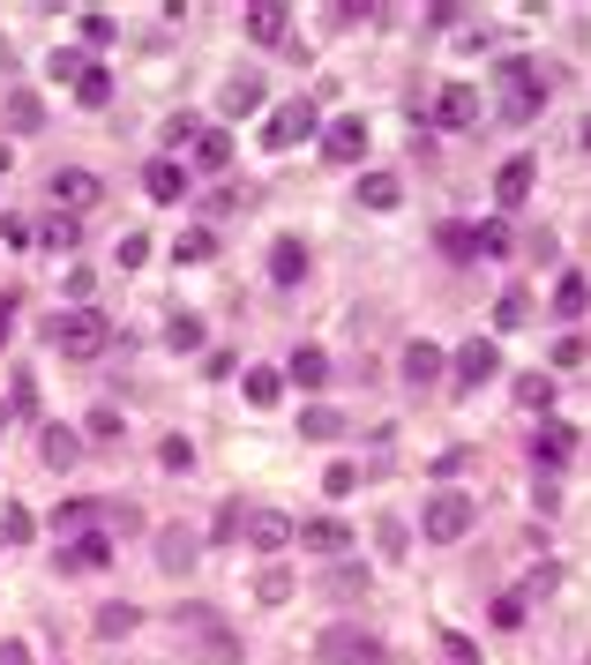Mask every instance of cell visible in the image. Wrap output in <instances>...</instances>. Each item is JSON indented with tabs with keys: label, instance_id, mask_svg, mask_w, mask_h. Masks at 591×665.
Listing matches in <instances>:
<instances>
[{
	"label": "cell",
	"instance_id": "1",
	"mask_svg": "<svg viewBox=\"0 0 591 665\" xmlns=\"http://www.w3.org/2000/svg\"><path fill=\"white\" fill-rule=\"evenodd\" d=\"M45 344H53L60 359H98V352L113 344V322H105V314H90V307H68V314H53V322H45Z\"/></svg>",
	"mask_w": 591,
	"mask_h": 665
},
{
	"label": "cell",
	"instance_id": "2",
	"mask_svg": "<svg viewBox=\"0 0 591 665\" xmlns=\"http://www.w3.org/2000/svg\"><path fill=\"white\" fill-rule=\"evenodd\" d=\"M495 113H502L509 127H532L539 113H547V83H539V68H524V60H502V76H495Z\"/></svg>",
	"mask_w": 591,
	"mask_h": 665
},
{
	"label": "cell",
	"instance_id": "3",
	"mask_svg": "<svg viewBox=\"0 0 591 665\" xmlns=\"http://www.w3.org/2000/svg\"><path fill=\"white\" fill-rule=\"evenodd\" d=\"M471 516H479V501L471 494H457V486H442V494H427V508H420V531L434 546H457L471 531Z\"/></svg>",
	"mask_w": 591,
	"mask_h": 665
},
{
	"label": "cell",
	"instance_id": "4",
	"mask_svg": "<svg viewBox=\"0 0 591 665\" xmlns=\"http://www.w3.org/2000/svg\"><path fill=\"white\" fill-rule=\"evenodd\" d=\"M322 658L330 665H389V651H382V635L338 621V628H322Z\"/></svg>",
	"mask_w": 591,
	"mask_h": 665
},
{
	"label": "cell",
	"instance_id": "5",
	"mask_svg": "<svg viewBox=\"0 0 591 665\" xmlns=\"http://www.w3.org/2000/svg\"><path fill=\"white\" fill-rule=\"evenodd\" d=\"M45 187H53V203L68 209V217H76V209H90V203H98V195H105V180H98V172H90V165H60V172H53V180H45Z\"/></svg>",
	"mask_w": 591,
	"mask_h": 665
},
{
	"label": "cell",
	"instance_id": "6",
	"mask_svg": "<svg viewBox=\"0 0 591 665\" xmlns=\"http://www.w3.org/2000/svg\"><path fill=\"white\" fill-rule=\"evenodd\" d=\"M322 158H330V165H360V158H367V121H360V113L330 121L322 127Z\"/></svg>",
	"mask_w": 591,
	"mask_h": 665
},
{
	"label": "cell",
	"instance_id": "7",
	"mask_svg": "<svg viewBox=\"0 0 591 665\" xmlns=\"http://www.w3.org/2000/svg\"><path fill=\"white\" fill-rule=\"evenodd\" d=\"M307 135H315V105H307V98L277 105V113H270V127H262V142H270V150H293V142H307Z\"/></svg>",
	"mask_w": 591,
	"mask_h": 665
},
{
	"label": "cell",
	"instance_id": "8",
	"mask_svg": "<svg viewBox=\"0 0 591 665\" xmlns=\"http://www.w3.org/2000/svg\"><path fill=\"white\" fill-rule=\"evenodd\" d=\"M293 516H277V508H248V524H240V539L254 546V553H285V546H293Z\"/></svg>",
	"mask_w": 591,
	"mask_h": 665
},
{
	"label": "cell",
	"instance_id": "9",
	"mask_svg": "<svg viewBox=\"0 0 591 665\" xmlns=\"http://www.w3.org/2000/svg\"><path fill=\"white\" fill-rule=\"evenodd\" d=\"M502 375V344L495 336H471L465 352H457V389H479V381Z\"/></svg>",
	"mask_w": 591,
	"mask_h": 665
},
{
	"label": "cell",
	"instance_id": "10",
	"mask_svg": "<svg viewBox=\"0 0 591 665\" xmlns=\"http://www.w3.org/2000/svg\"><path fill=\"white\" fill-rule=\"evenodd\" d=\"M479 113H487V98H479L471 83H450L442 98H434V121L442 127H479Z\"/></svg>",
	"mask_w": 591,
	"mask_h": 665
},
{
	"label": "cell",
	"instance_id": "11",
	"mask_svg": "<svg viewBox=\"0 0 591 665\" xmlns=\"http://www.w3.org/2000/svg\"><path fill=\"white\" fill-rule=\"evenodd\" d=\"M577 457V426H569V419H547V426H539V434H532V463H569Z\"/></svg>",
	"mask_w": 591,
	"mask_h": 665
},
{
	"label": "cell",
	"instance_id": "12",
	"mask_svg": "<svg viewBox=\"0 0 591 665\" xmlns=\"http://www.w3.org/2000/svg\"><path fill=\"white\" fill-rule=\"evenodd\" d=\"M105 561H113V539H105V531H83V539L60 546V569H68V576H90V569H105Z\"/></svg>",
	"mask_w": 591,
	"mask_h": 665
},
{
	"label": "cell",
	"instance_id": "13",
	"mask_svg": "<svg viewBox=\"0 0 591 665\" xmlns=\"http://www.w3.org/2000/svg\"><path fill=\"white\" fill-rule=\"evenodd\" d=\"M532 180H539L532 158H509V165L495 172V203H502V209H524V203H532Z\"/></svg>",
	"mask_w": 591,
	"mask_h": 665
},
{
	"label": "cell",
	"instance_id": "14",
	"mask_svg": "<svg viewBox=\"0 0 591 665\" xmlns=\"http://www.w3.org/2000/svg\"><path fill=\"white\" fill-rule=\"evenodd\" d=\"M293 546H307V553H352V531H344L338 516H315V524H299Z\"/></svg>",
	"mask_w": 591,
	"mask_h": 665
},
{
	"label": "cell",
	"instance_id": "15",
	"mask_svg": "<svg viewBox=\"0 0 591 665\" xmlns=\"http://www.w3.org/2000/svg\"><path fill=\"white\" fill-rule=\"evenodd\" d=\"M143 187H150V203H187V165H172V158H150Z\"/></svg>",
	"mask_w": 591,
	"mask_h": 665
},
{
	"label": "cell",
	"instance_id": "16",
	"mask_svg": "<svg viewBox=\"0 0 591 665\" xmlns=\"http://www.w3.org/2000/svg\"><path fill=\"white\" fill-rule=\"evenodd\" d=\"M195 561H203V553H195V531H180V524L158 531V569H166V576H187Z\"/></svg>",
	"mask_w": 591,
	"mask_h": 665
},
{
	"label": "cell",
	"instance_id": "17",
	"mask_svg": "<svg viewBox=\"0 0 591 665\" xmlns=\"http://www.w3.org/2000/svg\"><path fill=\"white\" fill-rule=\"evenodd\" d=\"M285 15H293L285 0H254L248 8V38L254 45H285Z\"/></svg>",
	"mask_w": 591,
	"mask_h": 665
},
{
	"label": "cell",
	"instance_id": "18",
	"mask_svg": "<svg viewBox=\"0 0 591 665\" xmlns=\"http://www.w3.org/2000/svg\"><path fill=\"white\" fill-rule=\"evenodd\" d=\"M217 105H225V121H248V113H262V83H254V76H232V83L217 90Z\"/></svg>",
	"mask_w": 591,
	"mask_h": 665
},
{
	"label": "cell",
	"instance_id": "19",
	"mask_svg": "<svg viewBox=\"0 0 591 665\" xmlns=\"http://www.w3.org/2000/svg\"><path fill=\"white\" fill-rule=\"evenodd\" d=\"M285 381H299V389H322V381H330V352H322V344H299L293 367H285Z\"/></svg>",
	"mask_w": 591,
	"mask_h": 665
},
{
	"label": "cell",
	"instance_id": "20",
	"mask_svg": "<svg viewBox=\"0 0 591 665\" xmlns=\"http://www.w3.org/2000/svg\"><path fill=\"white\" fill-rule=\"evenodd\" d=\"M240 389H248L254 412H277V404H285V375H277V367H248V381H240Z\"/></svg>",
	"mask_w": 591,
	"mask_h": 665
},
{
	"label": "cell",
	"instance_id": "21",
	"mask_svg": "<svg viewBox=\"0 0 591 665\" xmlns=\"http://www.w3.org/2000/svg\"><path fill=\"white\" fill-rule=\"evenodd\" d=\"M434 375H442V344L412 336V344H405V381H412V389H427Z\"/></svg>",
	"mask_w": 591,
	"mask_h": 665
},
{
	"label": "cell",
	"instance_id": "22",
	"mask_svg": "<svg viewBox=\"0 0 591 665\" xmlns=\"http://www.w3.org/2000/svg\"><path fill=\"white\" fill-rule=\"evenodd\" d=\"M38 457L53 463V471H76V463H83V442H76V434H68V426H45Z\"/></svg>",
	"mask_w": 591,
	"mask_h": 665
},
{
	"label": "cell",
	"instance_id": "23",
	"mask_svg": "<svg viewBox=\"0 0 591 665\" xmlns=\"http://www.w3.org/2000/svg\"><path fill=\"white\" fill-rule=\"evenodd\" d=\"M172 262H187V270H195V262H217V232L211 225H187V232L172 240Z\"/></svg>",
	"mask_w": 591,
	"mask_h": 665
},
{
	"label": "cell",
	"instance_id": "24",
	"mask_svg": "<svg viewBox=\"0 0 591 665\" xmlns=\"http://www.w3.org/2000/svg\"><path fill=\"white\" fill-rule=\"evenodd\" d=\"M299 277H307V248H299V240H277V248H270V285H299Z\"/></svg>",
	"mask_w": 591,
	"mask_h": 665
},
{
	"label": "cell",
	"instance_id": "25",
	"mask_svg": "<svg viewBox=\"0 0 591 665\" xmlns=\"http://www.w3.org/2000/svg\"><path fill=\"white\" fill-rule=\"evenodd\" d=\"M38 240H45V248H53V254H76V248H83V225H76L68 209H53V217H45V225H38Z\"/></svg>",
	"mask_w": 591,
	"mask_h": 665
},
{
	"label": "cell",
	"instance_id": "26",
	"mask_svg": "<svg viewBox=\"0 0 591 665\" xmlns=\"http://www.w3.org/2000/svg\"><path fill=\"white\" fill-rule=\"evenodd\" d=\"M195 165H203V172L232 165V135H225V127H203V135H195Z\"/></svg>",
	"mask_w": 591,
	"mask_h": 665
},
{
	"label": "cell",
	"instance_id": "27",
	"mask_svg": "<svg viewBox=\"0 0 591 665\" xmlns=\"http://www.w3.org/2000/svg\"><path fill=\"white\" fill-rule=\"evenodd\" d=\"M524 322H532V291L509 285L502 299H495V330H524Z\"/></svg>",
	"mask_w": 591,
	"mask_h": 665
},
{
	"label": "cell",
	"instance_id": "28",
	"mask_svg": "<svg viewBox=\"0 0 591 665\" xmlns=\"http://www.w3.org/2000/svg\"><path fill=\"white\" fill-rule=\"evenodd\" d=\"M344 434V419L330 412V404H307V412H299V442H338Z\"/></svg>",
	"mask_w": 591,
	"mask_h": 665
},
{
	"label": "cell",
	"instance_id": "29",
	"mask_svg": "<svg viewBox=\"0 0 591 665\" xmlns=\"http://www.w3.org/2000/svg\"><path fill=\"white\" fill-rule=\"evenodd\" d=\"M584 307H591V285H584V277H577V270H569V277L554 285V314H561V322H577Z\"/></svg>",
	"mask_w": 591,
	"mask_h": 665
},
{
	"label": "cell",
	"instance_id": "30",
	"mask_svg": "<svg viewBox=\"0 0 591 665\" xmlns=\"http://www.w3.org/2000/svg\"><path fill=\"white\" fill-rule=\"evenodd\" d=\"M360 203H367V209H397V203H405L397 172H367V180H360Z\"/></svg>",
	"mask_w": 591,
	"mask_h": 665
},
{
	"label": "cell",
	"instance_id": "31",
	"mask_svg": "<svg viewBox=\"0 0 591 665\" xmlns=\"http://www.w3.org/2000/svg\"><path fill=\"white\" fill-rule=\"evenodd\" d=\"M166 344L172 352H203V314H187V307L166 314Z\"/></svg>",
	"mask_w": 591,
	"mask_h": 665
},
{
	"label": "cell",
	"instance_id": "32",
	"mask_svg": "<svg viewBox=\"0 0 591 665\" xmlns=\"http://www.w3.org/2000/svg\"><path fill=\"white\" fill-rule=\"evenodd\" d=\"M8 127H23V135H38L45 127V105L31 98V90H8Z\"/></svg>",
	"mask_w": 591,
	"mask_h": 665
},
{
	"label": "cell",
	"instance_id": "33",
	"mask_svg": "<svg viewBox=\"0 0 591 665\" xmlns=\"http://www.w3.org/2000/svg\"><path fill=\"white\" fill-rule=\"evenodd\" d=\"M516 404H524V412H547V404H554V375H539V367H532V375L516 381Z\"/></svg>",
	"mask_w": 591,
	"mask_h": 665
},
{
	"label": "cell",
	"instance_id": "34",
	"mask_svg": "<svg viewBox=\"0 0 591 665\" xmlns=\"http://www.w3.org/2000/svg\"><path fill=\"white\" fill-rule=\"evenodd\" d=\"M76 105H90V113H105V105H113V76H105V68H90L83 83H76Z\"/></svg>",
	"mask_w": 591,
	"mask_h": 665
},
{
	"label": "cell",
	"instance_id": "35",
	"mask_svg": "<svg viewBox=\"0 0 591 665\" xmlns=\"http://www.w3.org/2000/svg\"><path fill=\"white\" fill-rule=\"evenodd\" d=\"M471 254H509V217H487V225H471Z\"/></svg>",
	"mask_w": 591,
	"mask_h": 665
},
{
	"label": "cell",
	"instance_id": "36",
	"mask_svg": "<svg viewBox=\"0 0 591 665\" xmlns=\"http://www.w3.org/2000/svg\"><path fill=\"white\" fill-rule=\"evenodd\" d=\"M254 598H262V606H285V598H293V569H262V576H254Z\"/></svg>",
	"mask_w": 591,
	"mask_h": 665
},
{
	"label": "cell",
	"instance_id": "37",
	"mask_svg": "<svg viewBox=\"0 0 591 665\" xmlns=\"http://www.w3.org/2000/svg\"><path fill=\"white\" fill-rule=\"evenodd\" d=\"M135 621H143V614H135L127 598H121V606H98V635H105V643H113V635H127Z\"/></svg>",
	"mask_w": 591,
	"mask_h": 665
},
{
	"label": "cell",
	"instance_id": "38",
	"mask_svg": "<svg viewBox=\"0 0 591 665\" xmlns=\"http://www.w3.org/2000/svg\"><path fill=\"white\" fill-rule=\"evenodd\" d=\"M0 539H8V546H31V508H15V501H8V508H0Z\"/></svg>",
	"mask_w": 591,
	"mask_h": 665
},
{
	"label": "cell",
	"instance_id": "39",
	"mask_svg": "<svg viewBox=\"0 0 591 665\" xmlns=\"http://www.w3.org/2000/svg\"><path fill=\"white\" fill-rule=\"evenodd\" d=\"M434 240H442V254H450V262H471V225H442Z\"/></svg>",
	"mask_w": 591,
	"mask_h": 665
},
{
	"label": "cell",
	"instance_id": "40",
	"mask_svg": "<svg viewBox=\"0 0 591 665\" xmlns=\"http://www.w3.org/2000/svg\"><path fill=\"white\" fill-rule=\"evenodd\" d=\"M330 598H367V569H352V561H344L338 576H330Z\"/></svg>",
	"mask_w": 591,
	"mask_h": 665
},
{
	"label": "cell",
	"instance_id": "41",
	"mask_svg": "<svg viewBox=\"0 0 591 665\" xmlns=\"http://www.w3.org/2000/svg\"><path fill=\"white\" fill-rule=\"evenodd\" d=\"M240 524H248V508H240V501H225V508H217V524H211V531H217V539H240Z\"/></svg>",
	"mask_w": 591,
	"mask_h": 665
},
{
	"label": "cell",
	"instance_id": "42",
	"mask_svg": "<svg viewBox=\"0 0 591 665\" xmlns=\"http://www.w3.org/2000/svg\"><path fill=\"white\" fill-rule=\"evenodd\" d=\"M53 76H60V83H83L90 60H83V53H53Z\"/></svg>",
	"mask_w": 591,
	"mask_h": 665
},
{
	"label": "cell",
	"instance_id": "43",
	"mask_svg": "<svg viewBox=\"0 0 591 665\" xmlns=\"http://www.w3.org/2000/svg\"><path fill=\"white\" fill-rule=\"evenodd\" d=\"M135 262H150V232H127L121 240V270H135Z\"/></svg>",
	"mask_w": 591,
	"mask_h": 665
},
{
	"label": "cell",
	"instance_id": "44",
	"mask_svg": "<svg viewBox=\"0 0 591 665\" xmlns=\"http://www.w3.org/2000/svg\"><path fill=\"white\" fill-rule=\"evenodd\" d=\"M158 457H166V471H187V463H195V442H180V434H172Z\"/></svg>",
	"mask_w": 591,
	"mask_h": 665
},
{
	"label": "cell",
	"instance_id": "45",
	"mask_svg": "<svg viewBox=\"0 0 591 665\" xmlns=\"http://www.w3.org/2000/svg\"><path fill=\"white\" fill-rule=\"evenodd\" d=\"M495 628H524V598H516V591L495 598Z\"/></svg>",
	"mask_w": 591,
	"mask_h": 665
},
{
	"label": "cell",
	"instance_id": "46",
	"mask_svg": "<svg viewBox=\"0 0 591 665\" xmlns=\"http://www.w3.org/2000/svg\"><path fill=\"white\" fill-rule=\"evenodd\" d=\"M83 524H90V508H83V501H68V508L53 516V531H76V539H83Z\"/></svg>",
	"mask_w": 591,
	"mask_h": 665
},
{
	"label": "cell",
	"instance_id": "47",
	"mask_svg": "<svg viewBox=\"0 0 591 665\" xmlns=\"http://www.w3.org/2000/svg\"><path fill=\"white\" fill-rule=\"evenodd\" d=\"M90 442H121V412H90Z\"/></svg>",
	"mask_w": 591,
	"mask_h": 665
},
{
	"label": "cell",
	"instance_id": "48",
	"mask_svg": "<svg viewBox=\"0 0 591 665\" xmlns=\"http://www.w3.org/2000/svg\"><path fill=\"white\" fill-rule=\"evenodd\" d=\"M83 38L90 45H113V15H98V8H90V15H83Z\"/></svg>",
	"mask_w": 591,
	"mask_h": 665
},
{
	"label": "cell",
	"instance_id": "49",
	"mask_svg": "<svg viewBox=\"0 0 591 665\" xmlns=\"http://www.w3.org/2000/svg\"><path fill=\"white\" fill-rule=\"evenodd\" d=\"M554 367H584V336H561L554 344Z\"/></svg>",
	"mask_w": 591,
	"mask_h": 665
},
{
	"label": "cell",
	"instance_id": "50",
	"mask_svg": "<svg viewBox=\"0 0 591 665\" xmlns=\"http://www.w3.org/2000/svg\"><path fill=\"white\" fill-rule=\"evenodd\" d=\"M322 486H330V494H352V486H360V471H352V463H330V479H322Z\"/></svg>",
	"mask_w": 591,
	"mask_h": 665
},
{
	"label": "cell",
	"instance_id": "51",
	"mask_svg": "<svg viewBox=\"0 0 591 665\" xmlns=\"http://www.w3.org/2000/svg\"><path fill=\"white\" fill-rule=\"evenodd\" d=\"M0 665H31V643H23V635H8V643H0Z\"/></svg>",
	"mask_w": 591,
	"mask_h": 665
},
{
	"label": "cell",
	"instance_id": "52",
	"mask_svg": "<svg viewBox=\"0 0 591 665\" xmlns=\"http://www.w3.org/2000/svg\"><path fill=\"white\" fill-rule=\"evenodd\" d=\"M577 142H584V150H591V113H584V127H577Z\"/></svg>",
	"mask_w": 591,
	"mask_h": 665
},
{
	"label": "cell",
	"instance_id": "53",
	"mask_svg": "<svg viewBox=\"0 0 591 665\" xmlns=\"http://www.w3.org/2000/svg\"><path fill=\"white\" fill-rule=\"evenodd\" d=\"M0 344H8V299H0Z\"/></svg>",
	"mask_w": 591,
	"mask_h": 665
}]
</instances>
